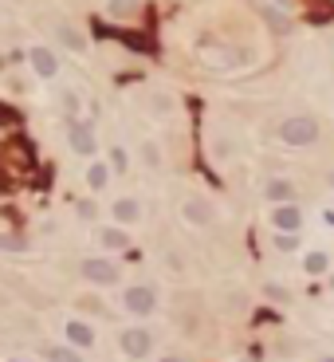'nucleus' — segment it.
<instances>
[{
    "label": "nucleus",
    "instance_id": "nucleus-24",
    "mask_svg": "<svg viewBox=\"0 0 334 362\" xmlns=\"http://www.w3.org/2000/svg\"><path fill=\"white\" fill-rule=\"evenodd\" d=\"M267 295H272V300H279V303L287 300V291H283V288H275V284H272V288H267Z\"/></svg>",
    "mask_w": 334,
    "mask_h": 362
},
{
    "label": "nucleus",
    "instance_id": "nucleus-15",
    "mask_svg": "<svg viewBox=\"0 0 334 362\" xmlns=\"http://www.w3.org/2000/svg\"><path fill=\"white\" fill-rule=\"evenodd\" d=\"M326 268H331V256L326 252H307V260H303V272H307V276H322Z\"/></svg>",
    "mask_w": 334,
    "mask_h": 362
},
{
    "label": "nucleus",
    "instance_id": "nucleus-18",
    "mask_svg": "<svg viewBox=\"0 0 334 362\" xmlns=\"http://www.w3.org/2000/svg\"><path fill=\"white\" fill-rule=\"evenodd\" d=\"M0 248H4V252H24L28 241L24 236H12V232H0Z\"/></svg>",
    "mask_w": 334,
    "mask_h": 362
},
{
    "label": "nucleus",
    "instance_id": "nucleus-14",
    "mask_svg": "<svg viewBox=\"0 0 334 362\" xmlns=\"http://www.w3.org/2000/svg\"><path fill=\"white\" fill-rule=\"evenodd\" d=\"M107 181H110V169H107V162H91V169H87V185L91 189H107Z\"/></svg>",
    "mask_w": 334,
    "mask_h": 362
},
{
    "label": "nucleus",
    "instance_id": "nucleus-12",
    "mask_svg": "<svg viewBox=\"0 0 334 362\" xmlns=\"http://www.w3.org/2000/svg\"><path fill=\"white\" fill-rule=\"evenodd\" d=\"M107 8L114 20H134V16H142V0H107Z\"/></svg>",
    "mask_w": 334,
    "mask_h": 362
},
{
    "label": "nucleus",
    "instance_id": "nucleus-29",
    "mask_svg": "<svg viewBox=\"0 0 334 362\" xmlns=\"http://www.w3.org/2000/svg\"><path fill=\"white\" fill-rule=\"evenodd\" d=\"M331 4H334V0H331Z\"/></svg>",
    "mask_w": 334,
    "mask_h": 362
},
{
    "label": "nucleus",
    "instance_id": "nucleus-10",
    "mask_svg": "<svg viewBox=\"0 0 334 362\" xmlns=\"http://www.w3.org/2000/svg\"><path fill=\"white\" fill-rule=\"evenodd\" d=\"M263 197H267V201H275V205H291V197H295V181L272 178L267 185H263Z\"/></svg>",
    "mask_w": 334,
    "mask_h": 362
},
{
    "label": "nucleus",
    "instance_id": "nucleus-9",
    "mask_svg": "<svg viewBox=\"0 0 334 362\" xmlns=\"http://www.w3.org/2000/svg\"><path fill=\"white\" fill-rule=\"evenodd\" d=\"M110 217L118 221V225H138V221H142V205H138L134 197H118V201L110 205Z\"/></svg>",
    "mask_w": 334,
    "mask_h": 362
},
{
    "label": "nucleus",
    "instance_id": "nucleus-1",
    "mask_svg": "<svg viewBox=\"0 0 334 362\" xmlns=\"http://www.w3.org/2000/svg\"><path fill=\"white\" fill-rule=\"evenodd\" d=\"M279 138H283V146H315L319 142V122L310 114H291V119L279 122Z\"/></svg>",
    "mask_w": 334,
    "mask_h": 362
},
{
    "label": "nucleus",
    "instance_id": "nucleus-11",
    "mask_svg": "<svg viewBox=\"0 0 334 362\" xmlns=\"http://www.w3.org/2000/svg\"><path fill=\"white\" fill-rule=\"evenodd\" d=\"M71 150H75V154H95V134H91V122H75V126H71Z\"/></svg>",
    "mask_w": 334,
    "mask_h": 362
},
{
    "label": "nucleus",
    "instance_id": "nucleus-26",
    "mask_svg": "<svg viewBox=\"0 0 334 362\" xmlns=\"http://www.w3.org/2000/svg\"><path fill=\"white\" fill-rule=\"evenodd\" d=\"M322 362H334V354H326V359H322Z\"/></svg>",
    "mask_w": 334,
    "mask_h": 362
},
{
    "label": "nucleus",
    "instance_id": "nucleus-27",
    "mask_svg": "<svg viewBox=\"0 0 334 362\" xmlns=\"http://www.w3.org/2000/svg\"><path fill=\"white\" fill-rule=\"evenodd\" d=\"M12 362H28V359H12Z\"/></svg>",
    "mask_w": 334,
    "mask_h": 362
},
{
    "label": "nucleus",
    "instance_id": "nucleus-17",
    "mask_svg": "<svg viewBox=\"0 0 334 362\" xmlns=\"http://www.w3.org/2000/svg\"><path fill=\"white\" fill-rule=\"evenodd\" d=\"M48 362H83L75 347H48Z\"/></svg>",
    "mask_w": 334,
    "mask_h": 362
},
{
    "label": "nucleus",
    "instance_id": "nucleus-21",
    "mask_svg": "<svg viewBox=\"0 0 334 362\" xmlns=\"http://www.w3.org/2000/svg\"><path fill=\"white\" fill-rule=\"evenodd\" d=\"M95 213H98L95 201H79V217H83V221H95Z\"/></svg>",
    "mask_w": 334,
    "mask_h": 362
},
{
    "label": "nucleus",
    "instance_id": "nucleus-28",
    "mask_svg": "<svg viewBox=\"0 0 334 362\" xmlns=\"http://www.w3.org/2000/svg\"><path fill=\"white\" fill-rule=\"evenodd\" d=\"M279 4H287V0H279Z\"/></svg>",
    "mask_w": 334,
    "mask_h": 362
},
{
    "label": "nucleus",
    "instance_id": "nucleus-19",
    "mask_svg": "<svg viewBox=\"0 0 334 362\" xmlns=\"http://www.w3.org/2000/svg\"><path fill=\"white\" fill-rule=\"evenodd\" d=\"M60 40H63V44H67L71 51H79V48H83V40H79V32H75L71 24H60Z\"/></svg>",
    "mask_w": 334,
    "mask_h": 362
},
{
    "label": "nucleus",
    "instance_id": "nucleus-3",
    "mask_svg": "<svg viewBox=\"0 0 334 362\" xmlns=\"http://www.w3.org/2000/svg\"><path fill=\"white\" fill-rule=\"evenodd\" d=\"M79 276L91 279V284H98V288H110V284H118V264L91 256V260H83V264H79Z\"/></svg>",
    "mask_w": 334,
    "mask_h": 362
},
{
    "label": "nucleus",
    "instance_id": "nucleus-30",
    "mask_svg": "<svg viewBox=\"0 0 334 362\" xmlns=\"http://www.w3.org/2000/svg\"><path fill=\"white\" fill-rule=\"evenodd\" d=\"M331 181H334V178H331Z\"/></svg>",
    "mask_w": 334,
    "mask_h": 362
},
{
    "label": "nucleus",
    "instance_id": "nucleus-4",
    "mask_svg": "<svg viewBox=\"0 0 334 362\" xmlns=\"http://www.w3.org/2000/svg\"><path fill=\"white\" fill-rule=\"evenodd\" d=\"M122 307L130 315H150L157 307V295H154V288H142V284H134V288H126L122 291Z\"/></svg>",
    "mask_w": 334,
    "mask_h": 362
},
{
    "label": "nucleus",
    "instance_id": "nucleus-22",
    "mask_svg": "<svg viewBox=\"0 0 334 362\" xmlns=\"http://www.w3.org/2000/svg\"><path fill=\"white\" fill-rule=\"evenodd\" d=\"M146 162H150V166H157V162H161V157H157V146H154V142H146Z\"/></svg>",
    "mask_w": 334,
    "mask_h": 362
},
{
    "label": "nucleus",
    "instance_id": "nucleus-25",
    "mask_svg": "<svg viewBox=\"0 0 334 362\" xmlns=\"http://www.w3.org/2000/svg\"><path fill=\"white\" fill-rule=\"evenodd\" d=\"M161 362H185V359H181V354H166Z\"/></svg>",
    "mask_w": 334,
    "mask_h": 362
},
{
    "label": "nucleus",
    "instance_id": "nucleus-20",
    "mask_svg": "<svg viewBox=\"0 0 334 362\" xmlns=\"http://www.w3.org/2000/svg\"><path fill=\"white\" fill-rule=\"evenodd\" d=\"M275 248H279V252H295L299 241L295 236H287V232H279V236H275Z\"/></svg>",
    "mask_w": 334,
    "mask_h": 362
},
{
    "label": "nucleus",
    "instance_id": "nucleus-6",
    "mask_svg": "<svg viewBox=\"0 0 334 362\" xmlns=\"http://www.w3.org/2000/svg\"><path fill=\"white\" fill-rule=\"evenodd\" d=\"M28 60H32V71H36L39 79H55V71H60V60H55V51L44 48V44L28 48Z\"/></svg>",
    "mask_w": 334,
    "mask_h": 362
},
{
    "label": "nucleus",
    "instance_id": "nucleus-23",
    "mask_svg": "<svg viewBox=\"0 0 334 362\" xmlns=\"http://www.w3.org/2000/svg\"><path fill=\"white\" fill-rule=\"evenodd\" d=\"M267 20H272V24H275V32H287V20H283V16H279V12H272V16H267Z\"/></svg>",
    "mask_w": 334,
    "mask_h": 362
},
{
    "label": "nucleus",
    "instance_id": "nucleus-8",
    "mask_svg": "<svg viewBox=\"0 0 334 362\" xmlns=\"http://www.w3.org/2000/svg\"><path fill=\"white\" fill-rule=\"evenodd\" d=\"M63 335H67V343H71L75 350L95 347V331H91V323H83V319H67V327H63Z\"/></svg>",
    "mask_w": 334,
    "mask_h": 362
},
{
    "label": "nucleus",
    "instance_id": "nucleus-2",
    "mask_svg": "<svg viewBox=\"0 0 334 362\" xmlns=\"http://www.w3.org/2000/svg\"><path fill=\"white\" fill-rule=\"evenodd\" d=\"M118 347H122V354H130V359H146V354L154 350V335H150L146 327H126L118 335Z\"/></svg>",
    "mask_w": 334,
    "mask_h": 362
},
{
    "label": "nucleus",
    "instance_id": "nucleus-7",
    "mask_svg": "<svg viewBox=\"0 0 334 362\" xmlns=\"http://www.w3.org/2000/svg\"><path fill=\"white\" fill-rule=\"evenodd\" d=\"M181 213H185V221H189V225H197V229H204V225H213V221H216L213 205H209L204 197H189Z\"/></svg>",
    "mask_w": 334,
    "mask_h": 362
},
{
    "label": "nucleus",
    "instance_id": "nucleus-16",
    "mask_svg": "<svg viewBox=\"0 0 334 362\" xmlns=\"http://www.w3.org/2000/svg\"><path fill=\"white\" fill-rule=\"evenodd\" d=\"M150 107H154V114H157V119H169V114H173V95L157 91V95L150 98Z\"/></svg>",
    "mask_w": 334,
    "mask_h": 362
},
{
    "label": "nucleus",
    "instance_id": "nucleus-5",
    "mask_svg": "<svg viewBox=\"0 0 334 362\" xmlns=\"http://www.w3.org/2000/svg\"><path fill=\"white\" fill-rule=\"evenodd\" d=\"M272 229L275 232H287V236H295L303 229V209L291 201V205H275L272 209Z\"/></svg>",
    "mask_w": 334,
    "mask_h": 362
},
{
    "label": "nucleus",
    "instance_id": "nucleus-13",
    "mask_svg": "<svg viewBox=\"0 0 334 362\" xmlns=\"http://www.w3.org/2000/svg\"><path fill=\"white\" fill-rule=\"evenodd\" d=\"M98 244H103V248H114V252H122V248L130 244V236H126L122 229H98Z\"/></svg>",
    "mask_w": 334,
    "mask_h": 362
}]
</instances>
